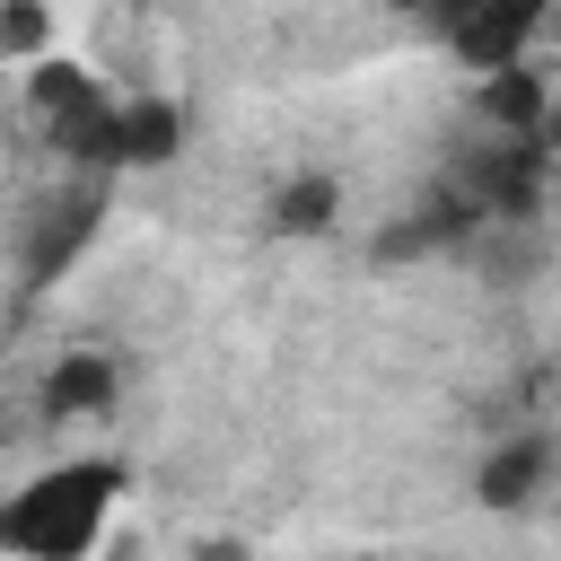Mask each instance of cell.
Returning a JSON list of instances; mask_svg holds the SVG:
<instances>
[{
  "label": "cell",
  "mask_w": 561,
  "mask_h": 561,
  "mask_svg": "<svg viewBox=\"0 0 561 561\" xmlns=\"http://www.w3.org/2000/svg\"><path fill=\"white\" fill-rule=\"evenodd\" d=\"M202 561H245V543H202Z\"/></svg>",
  "instance_id": "obj_11"
},
{
  "label": "cell",
  "mask_w": 561,
  "mask_h": 561,
  "mask_svg": "<svg viewBox=\"0 0 561 561\" xmlns=\"http://www.w3.org/2000/svg\"><path fill=\"white\" fill-rule=\"evenodd\" d=\"M552 465H561L552 430H543V421H517V430H500V438L482 447V465H473V500H482L491 517H526V508L552 491Z\"/></svg>",
  "instance_id": "obj_4"
},
{
  "label": "cell",
  "mask_w": 561,
  "mask_h": 561,
  "mask_svg": "<svg viewBox=\"0 0 561 561\" xmlns=\"http://www.w3.org/2000/svg\"><path fill=\"white\" fill-rule=\"evenodd\" d=\"M535 26H543V9L535 0H508V9H491V0H465V9H447L438 18V35L456 44V61L465 70H508V61H526V44H535Z\"/></svg>",
  "instance_id": "obj_5"
},
{
  "label": "cell",
  "mask_w": 561,
  "mask_h": 561,
  "mask_svg": "<svg viewBox=\"0 0 561 561\" xmlns=\"http://www.w3.org/2000/svg\"><path fill=\"white\" fill-rule=\"evenodd\" d=\"M543 70H526V61H508V70H491L482 88H473V114L491 123V140H543Z\"/></svg>",
  "instance_id": "obj_8"
},
{
  "label": "cell",
  "mask_w": 561,
  "mask_h": 561,
  "mask_svg": "<svg viewBox=\"0 0 561 561\" xmlns=\"http://www.w3.org/2000/svg\"><path fill=\"white\" fill-rule=\"evenodd\" d=\"M26 114H35V131H44L79 175H114V88H96V70L35 61Z\"/></svg>",
  "instance_id": "obj_2"
},
{
  "label": "cell",
  "mask_w": 561,
  "mask_h": 561,
  "mask_svg": "<svg viewBox=\"0 0 561 561\" xmlns=\"http://www.w3.org/2000/svg\"><path fill=\"white\" fill-rule=\"evenodd\" d=\"M44 44H53L44 9H0V61H44Z\"/></svg>",
  "instance_id": "obj_10"
},
{
  "label": "cell",
  "mask_w": 561,
  "mask_h": 561,
  "mask_svg": "<svg viewBox=\"0 0 561 561\" xmlns=\"http://www.w3.org/2000/svg\"><path fill=\"white\" fill-rule=\"evenodd\" d=\"M184 149V105L175 96H114V175L123 167H167Z\"/></svg>",
  "instance_id": "obj_7"
},
{
  "label": "cell",
  "mask_w": 561,
  "mask_h": 561,
  "mask_svg": "<svg viewBox=\"0 0 561 561\" xmlns=\"http://www.w3.org/2000/svg\"><path fill=\"white\" fill-rule=\"evenodd\" d=\"M333 210H342V175L307 167V175L272 184V210H263V228H272V237H324V228H333Z\"/></svg>",
  "instance_id": "obj_9"
},
{
  "label": "cell",
  "mask_w": 561,
  "mask_h": 561,
  "mask_svg": "<svg viewBox=\"0 0 561 561\" xmlns=\"http://www.w3.org/2000/svg\"><path fill=\"white\" fill-rule=\"evenodd\" d=\"M114 394H123L114 351H61L35 386V412L44 421H96V412H114Z\"/></svg>",
  "instance_id": "obj_6"
},
{
  "label": "cell",
  "mask_w": 561,
  "mask_h": 561,
  "mask_svg": "<svg viewBox=\"0 0 561 561\" xmlns=\"http://www.w3.org/2000/svg\"><path fill=\"white\" fill-rule=\"evenodd\" d=\"M96 228H105V175H70L61 193H44V202H35V219H26V245H18L26 289L70 280V263L96 245Z\"/></svg>",
  "instance_id": "obj_3"
},
{
  "label": "cell",
  "mask_w": 561,
  "mask_h": 561,
  "mask_svg": "<svg viewBox=\"0 0 561 561\" xmlns=\"http://www.w3.org/2000/svg\"><path fill=\"white\" fill-rule=\"evenodd\" d=\"M123 500V465L114 456H61L44 473H26L0 500V552L9 561H88L105 517Z\"/></svg>",
  "instance_id": "obj_1"
}]
</instances>
